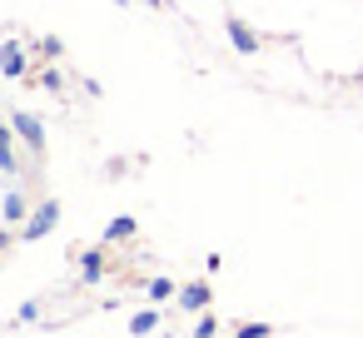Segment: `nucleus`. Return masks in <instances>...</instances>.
I'll return each mask as SVG.
<instances>
[{"label": "nucleus", "mask_w": 363, "mask_h": 338, "mask_svg": "<svg viewBox=\"0 0 363 338\" xmlns=\"http://www.w3.org/2000/svg\"><path fill=\"white\" fill-rule=\"evenodd\" d=\"M115 6H130V0H115Z\"/></svg>", "instance_id": "16"}, {"label": "nucleus", "mask_w": 363, "mask_h": 338, "mask_svg": "<svg viewBox=\"0 0 363 338\" xmlns=\"http://www.w3.org/2000/svg\"><path fill=\"white\" fill-rule=\"evenodd\" d=\"M145 6H160V0H145Z\"/></svg>", "instance_id": "17"}, {"label": "nucleus", "mask_w": 363, "mask_h": 338, "mask_svg": "<svg viewBox=\"0 0 363 338\" xmlns=\"http://www.w3.org/2000/svg\"><path fill=\"white\" fill-rule=\"evenodd\" d=\"M219 333V323H214V313H204L199 323H194V338H214Z\"/></svg>", "instance_id": "14"}, {"label": "nucleus", "mask_w": 363, "mask_h": 338, "mask_svg": "<svg viewBox=\"0 0 363 338\" xmlns=\"http://www.w3.org/2000/svg\"><path fill=\"white\" fill-rule=\"evenodd\" d=\"M80 278L85 283H100L105 278V249H85L80 254Z\"/></svg>", "instance_id": "3"}, {"label": "nucleus", "mask_w": 363, "mask_h": 338, "mask_svg": "<svg viewBox=\"0 0 363 338\" xmlns=\"http://www.w3.org/2000/svg\"><path fill=\"white\" fill-rule=\"evenodd\" d=\"M229 40H234V50H244V55H259V35H254L244 21H229Z\"/></svg>", "instance_id": "4"}, {"label": "nucleus", "mask_w": 363, "mask_h": 338, "mask_svg": "<svg viewBox=\"0 0 363 338\" xmlns=\"http://www.w3.org/2000/svg\"><path fill=\"white\" fill-rule=\"evenodd\" d=\"M274 328L269 323H244V328H234V338H269Z\"/></svg>", "instance_id": "13"}, {"label": "nucleus", "mask_w": 363, "mask_h": 338, "mask_svg": "<svg viewBox=\"0 0 363 338\" xmlns=\"http://www.w3.org/2000/svg\"><path fill=\"white\" fill-rule=\"evenodd\" d=\"M155 323H160V313H155V308H140V313L130 318V333H150Z\"/></svg>", "instance_id": "9"}, {"label": "nucleus", "mask_w": 363, "mask_h": 338, "mask_svg": "<svg viewBox=\"0 0 363 338\" xmlns=\"http://www.w3.org/2000/svg\"><path fill=\"white\" fill-rule=\"evenodd\" d=\"M30 318H40V298H26V303L16 308V323H30Z\"/></svg>", "instance_id": "12"}, {"label": "nucleus", "mask_w": 363, "mask_h": 338, "mask_svg": "<svg viewBox=\"0 0 363 338\" xmlns=\"http://www.w3.org/2000/svg\"><path fill=\"white\" fill-rule=\"evenodd\" d=\"M209 298H214V288L209 283H189V288H179V308H209Z\"/></svg>", "instance_id": "5"}, {"label": "nucleus", "mask_w": 363, "mask_h": 338, "mask_svg": "<svg viewBox=\"0 0 363 338\" xmlns=\"http://www.w3.org/2000/svg\"><path fill=\"white\" fill-rule=\"evenodd\" d=\"M11 130H16V125H0V169H6V174H16V154H11Z\"/></svg>", "instance_id": "8"}, {"label": "nucleus", "mask_w": 363, "mask_h": 338, "mask_svg": "<svg viewBox=\"0 0 363 338\" xmlns=\"http://www.w3.org/2000/svg\"><path fill=\"white\" fill-rule=\"evenodd\" d=\"M11 125H16V135H21L26 145H35V150L45 145V125H40L35 115H11Z\"/></svg>", "instance_id": "2"}, {"label": "nucleus", "mask_w": 363, "mask_h": 338, "mask_svg": "<svg viewBox=\"0 0 363 338\" xmlns=\"http://www.w3.org/2000/svg\"><path fill=\"white\" fill-rule=\"evenodd\" d=\"M55 224H60V204H55V199H45V204L35 209V219H26V239L35 244V239H45Z\"/></svg>", "instance_id": "1"}, {"label": "nucleus", "mask_w": 363, "mask_h": 338, "mask_svg": "<svg viewBox=\"0 0 363 338\" xmlns=\"http://www.w3.org/2000/svg\"><path fill=\"white\" fill-rule=\"evenodd\" d=\"M0 70H6L11 80H16V75H26V50H21L16 40H11V45H0Z\"/></svg>", "instance_id": "6"}, {"label": "nucleus", "mask_w": 363, "mask_h": 338, "mask_svg": "<svg viewBox=\"0 0 363 338\" xmlns=\"http://www.w3.org/2000/svg\"><path fill=\"white\" fill-rule=\"evenodd\" d=\"M150 298H155V303L174 298V283H169V278H155V283H150Z\"/></svg>", "instance_id": "11"}, {"label": "nucleus", "mask_w": 363, "mask_h": 338, "mask_svg": "<svg viewBox=\"0 0 363 338\" xmlns=\"http://www.w3.org/2000/svg\"><path fill=\"white\" fill-rule=\"evenodd\" d=\"M26 209H30V204H26V194H21V189H11V194H6V204H0V219H6V224H21V219H26Z\"/></svg>", "instance_id": "7"}, {"label": "nucleus", "mask_w": 363, "mask_h": 338, "mask_svg": "<svg viewBox=\"0 0 363 338\" xmlns=\"http://www.w3.org/2000/svg\"><path fill=\"white\" fill-rule=\"evenodd\" d=\"M130 234H135V219H115V224L105 229V239H110V244H115V239H130Z\"/></svg>", "instance_id": "10"}, {"label": "nucleus", "mask_w": 363, "mask_h": 338, "mask_svg": "<svg viewBox=\"0 0 363 338\" xmlns=\"http://www.w3.org/2000/svg\"><path fill=\"white\" fill-rule=\"evenodd\" d=\"M6 244H11V234H0V249H6Z\"/></svg>", "instance_id": "15"}]
</instances>
